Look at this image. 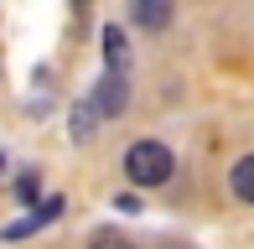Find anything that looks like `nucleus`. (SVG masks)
I'll return each mask as SVG.
<instances>
[{
	"instance_id": "obj_10",
	"label": "nucleus",
	"mask_w": 254,
	"mask_h": 249,
	"mask_svg": "<svg viewBox=\"0 0 254 249\" xmlns=\"http://www.w3.org/2000/svg\"><path fill=\"white\" fill-rule=\"evenodd\" d=\"M26 234H37V218H21V223H10V229H5V239H26Z\"/></svg>"
},
{
	"instance_id": "obj_2",
	"label": "nucleus",
	"mask_w": 254,
	"mask_h": 249,
	"mask_svg": "<svg viewBox=\"0 0 254 249\" xmlns=\"http://www.w3.org/2000/svg\"><path fill=\"white\" fill-rule=\"evenodd\" d=\"M130 104V78H109L104 73L99 83H94V94H88V109L104 120V115H120V109Z\"/></svg>"
},
{
	"instance_id": "obj_6",
	"label": "nucleus",
	"mask_w": 254,
	"mask_h": 249,
	"mask_svg": "<svg viewBox=\"0 0 254 249\" xmlns=\"http://www.w3.org/2000/svg\"><path fill=\"white\" fill-rule=\"evenodd\" d=\"M94 130H99V115L88 109V99H83V104H73V140H88Z\"/></svg>"
},
{
	"instance_id": "obj_9",
	"label": "nucleus",
	"mask_w": 254,
	"mask_h": 249,
	"mask_svg": "<svg viewBox=\"0 0 254 249\" xmlns=\"http://www.w3.org/2000/svg\"><path fill=\"white\" fill-rule=\"evenodd\" d=\"M94 249H125V239H120V234H109V229H99V234H94Z\"/></svg>"
},
{
	"instance_id": "obj_8",
	"label": "nucleus",
	"mask_w": 254,
	"mask_h": 249,
	"mask_svg": "<svg viewBox=\"0 0 254 249\" xmlns=\"http://www.w3.org/2000/svg\"><path fill=\"white\" fill-rule=\"evenodd\" d=\"M16 197H21V202H31V208H37V172L16 177Z\"/></svg>"
},
{
	"instance_id": "obj_3",
	"label": "nucleus",
	"mask_w": 254,
	"mask_h": 249,
	"mask_svg": "<svg viewBox=\"0 0 254 249\" xmlns=\"http://www.w3.org/2000/svg\"><path fill=\"white\" fill-rule=\"evenodd\" d=\"M104 73L109 78H130V42H125L120 26H104Z\"/></svg>"
},
{
	"instance_id": "obj_1",
	"label": "nucleus",
	"mask_w": 254,
	"mask_h": 249,
	"mask_svg": "<svg viewBox=\"0 0 254 249\" xmlns=\"http://www.w3.org/2000/svg\"><path fill=\"white\" fill-rule=\"evenodd\" d=\"M171 172H177V156L161 140H135L125 151V177L135 187H161V182H171Z\"/></svg>"
},
{
	"instance_id": "obj_5",
	"label": "nucleus",
	"mask_w": 254,
	"mask_h": 249,
	"mask_svg": "<svg viewBox=\"0 0 254 249\" xmlns=\"http://www.w3.org/2000/svg\"><path fill=\"white\" fill-rule=\"evenodd\" d=\"M130 21H140V26H166L171 21V0H140V5L130 10Z\"/></svg>"
},
{
	"instance_id": "obj_4",
	"label": "nucleus",
	"mask_w": 254,
	"mask_h": 249,
	"mask_svg": "<svg viewBox=\"0 0 254 249\" xmlns=\"http://www.w3.org/2000/svg\"><path fill=\"white\" fill-rule=\"evenodd\" d=\"M228 187H234V197H239V202H254V156L234 161V172H228Z\"/></svg>"
},
{
	"instance_id": "obj_7",
	"label": "nucleus",
	"mask_w": 254,
	"mask_h": 249,
	"mask_svg": "<svg viewBox=\"0 0 254 249\" xmlns=\"http://www.w3.org/2000/svg\"><path fill=\"white\" fill-rule=\"evenodd\" d=\"M63 208H67V202L57 197V192H52V197H42L37 213H31V218H37V229H42V223H52V218H63Z\"/></svg>"
}]
</instances>
